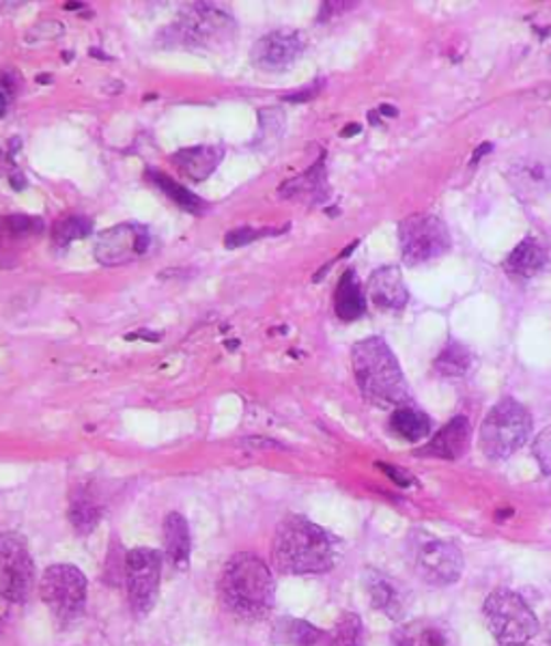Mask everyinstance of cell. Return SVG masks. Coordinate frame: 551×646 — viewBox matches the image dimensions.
<instances>
[{
    "instance_id": "cell-22",
    "label": "cell",
    "mask_w": 551,
    "mask_h": 646,
    "mask_svg": "<svg viewBox=\"0 0 551 646\" xmlns=\"http://www.w3.org/2000/svg\"><path fill=\"white\" fill-rule=\"evenodd\" d=\"M334 311L343 322H356L367 311L365 291L354 270H347L338 280V287L334 293Z\"/></svg>"
},
{
    "instance_id": "cell-9",
    "label": "cell",
    "mask_w": 551,
    "mask_h": 646,
    "mask_svg": "<svg viewBox=\"0 0 551 646\" xmlns=\"http://www.w3.org/2000/svg\"><path fill=\"white\" fill-rule=\"evenodd\" d=\"M401 255L408 266H422L442 255L453 246L446 223L433 214H415L399 225Z\"/></svg>"
},
{
    "instance_id": "cell-20",
    "label": "cell",
    "mask_w": 551,
    "mask_h": 646,
    "mask_svg": "<svg viewBox=\"0 0 551 646\" xmlns=\"http://www.w3.org/2000/svg\"><path fill=\"white\" fill-rule=\"evenodd\" d=\"M223 158H225V149L220 144H198V147H187L173 153L171 162L187 180L205 182L207 177H212V173H216Z\"/></svg>"
},
{
    "instance_id": "cell-13",
    "label": "cell",
    "mask_w": 551,
    "mask_h": 646,
    "mask_svg": "<svg viewBox=\"0 0 551 646\" xmlns=\"http://www.w3.org/2000/svg\"><path fill=\"white\" fill-rule=\"evenodd\" d=\"M508 182L523 201H539L551 192V158L528 153L508 166Z\"/></svg>"
},
{
    "instance_id": "cell-15",
    "label": "cell",
    "mask_w": 551,
    "mask_h": 646,
    "mask_svg": "<svg viewBox=\"0 0 551 646\" xmlns=\"http://www.w3.org/2000/svg\"><path fill=\"white\" fill-rule=\"evenodd\" d=\"M469 438H472L469 420L465 416H457L446 427H442L433 435V440H429L422 449H418V455L420 457H435V460L455 462V460H461L467 453Z\"/></svg>"
},
{
    "instance_id": "cell-38",
    "label": "cell",
    "mask_w": 551,
    "mask_h": 646,
    "mask_svg": "<svg viewBox=\"0 0 551 646\" xmlns=\"http://www.w3.org/2000/svg\"><path fill=\"white\" fill-rule=\"evenodd\" d=\"M4 110H7V95L0 91V117L4 115Z\"/></svg>"
},
{
    "instance_id": "cell-39",
    "label": "cell",
    "mask_w": 551,
    "mask_h": 646,
    "mask_svg": "<svg viewBox=\"0 0 551 646\" xmlns=\"http://www.w3.org/2000/svg\"><path fill=\"white\" fill-rule=\"evenodd\" d=\"M360 132V126H349L347 132H343V137H352V134H358Z\"/></svg>"
},
{
    "instance_id": "cell-2",
    "label": "cell",
    "mask_w": 551,
    "mask_h": 646,
    "mask_svg": "<svg viewBox=\"0 0 551 646\" xmlns=\"http://www.w3.org/2000/svg\"><path fill=\"white\" fill-rule=\"evenodd\" d=\"M352 363L365 399L377 408H403L410 390L401 365L381 336H370L354 345Z\"/></svg>"
},
{
    "instance_id": "cell-11",
    "label": "cell",
    "mask_w": 551,
    "mask_h": 646,
    "mask_svg": "<svg viewBox=\"0 0 551 646\" xmlns=\"http://www.w3.org/2000/svg\"><path fill=\"white\" fill-rule=\"evenodd\" d=\"M162 556L149 548H138L126 556V586L128 600L137 616H147L160 593Z\"/></svg>"
},
{
    "instance_id": "cell-24",
    "label": "cell",
    "mask_w": 551,
    "mask_h": 646,
    "mask_svg": "<svg viewBox=\"0 0 551 646\" xmlns=\"http://www.w3.org/2000/svg\"><path fill=\"white\" fill-rule=\"evenodd\" d=\"M392 429L403 440L418 442V440H424V438L431 435L433 422H431L429 416L420 412V410H415V408H399L392 414Z\"/></svg>"
},
{
    "instance_id": "cell-33",
    "label": "cell",
    "mask_w": 551,
    "mask_h": 646,
    "mask_svg": "<svg viewBox=\"0 0 551 646\" xmlns=\"http://www.w3.org/2000/svg\"><path fill=\"white\" fill-rule=\"evenodd\" d=\"M266 235H278L274 229H250V227H246V229H235V232L227 233V237H225V246L229 248V250H235V248H241V246H248V244H252V241H257V239H261V237H266Z\"/></svg>"
},
{
    "instance_id": "cell-27",
    "label": "cell",
    "mask_w": 551,
    "mask_h": 646,
    "mask_svg": "<svg viewBox=\"0 0 551 646\" xmlns=\"http://www.w3.org/2000/svg\"><path fill=\"white\" fill-rule=\"evenodd\" d=\"M325 646H365V625L360 616L345 612L334 625V632L327 634Z\"/></svg>"
},
{
    "instance_id": "cell-23",
    "label": "cell",
    "mask_w": 551,
    "mask_h": 646,
    "mask_svg": "<svg viewBox=\"0 0 551 646\" xmlns=\"http://www.w3.org/2000/svg\"><path fill=\"white\" fill-rule=\"evenodd\" d=\"M164 548L166 558L173 567L185 571L190 567V552H192V539L190 528L182 513H171L164 519Z\"/></svg>"
},
{
    "instance_id": "cell-26",
    "label": "cell",
    "mask_w": 551,
    "mask_h": 646,
    "mask_svg": "<svg viewBox=\"0 0 551 646\" xmlns=\"http://www.w3.org/2000/svg\"><path fill=\"white\" fill-rule=\"evenodd\" d=\"M472 367V352L460 343L449 341V345L442 349V354L435 360V370L446 377H461Z\"/></svg>"
},
{
    "instance_id": "cell-18",
    "label": "cell",
    "mask_w": 551,
    "mask_h": 646,
    "mask_svg": "<svg viewBox=\"0 0 551 646\" xmlns=\"http://www.w3.org/2000/svg\"><path fill=\"white\" fill-rule=\"evenodd\" d=\"M550 248L534 237H526L517 248L506 257L505 270L508 277L519 282H528L543 274L550 268Z\"/></svg>"
},
{
    "instance_id": "cell-40",
    "label": "cell",
    "mask_w": 551,
    "mask_h": 646,
    "mask_svg": "<svg viewBox=\"0 0 551 646\" xmlns=\"http://www.w3.org/2000/svg\"><path fill=\"white\" fill-rule=\"evenodd\" d=\"M510 646H530V645H528V643H526V645H510Z\"/></svg>"
},
{
    "instance_id": "cell-14",
    "label": "cell",
    "mask_w": 551,
    "mask_h": 646,
    "mask_svg": "<svg viewBox=\"0 0 551 646\" xmlns=\"http://www.w3.org/2000/svg\"><path fill=\"white\" fill-rule=\"evenodd\" d=\"M304 52V40L291 31H276L261 37L252 50L250 61L263 72H284Z\"/></svg>"
},
{
    "instance_id": "cell-32",
    "label": "cell",
    "mask_w": 551,
    "mask_h": 646,
    "mask_svg": "<svg viewBox=\"0 0 551 646\" xmlns=\"http://www.w3.org/2000/svg\"><path fill=\"white\" fill-rule=\"evenodd\" d=\"M2 227H4V232L13 233V235H26V233H35L44 229V223L37 216L13 214V216L2 218Z\"/></svg>"
},
{
    "instance_id": "cell-8",
    "label": "cell",
    "mask_w": 551,
    "mask_h": 646,
    "mask_svg": "<svg viewBox=\"0 0 551 646\" xmlns=\"http://www.w3.org/2000/svg\"><path fill=\"white\" fill-rule=\"evenodd\" d=\"M40 591L50 614L61 625L74 623L85 612L87 578L74 564H52L42 578Z\"/></svg>"
},
{
    "instance_id": "cell-7",
    "label": "cell",
    "mask_w": 551,
    "mask_h": 646,
    "mask_svg": "<svg viewBox=\"0 0 551 646\" xmlns=\"http://www.w3.org/2000/svg\"><path fill=\"white\" fill-rule=\"evenodd\" d=\"M485 623L503 646L526 645L539 634V621L530 605L512 591H494L483 607Z\"/></svg>"
},
{
    "instance_id": "cell-12",
    "label": "cell",
    "mask_w": 551,
    "mask_h": 646,
    "mask_svg": "<svg viewBox=\"0 0 551 646\" xmlns=\"http://www.w3.org/2000/svg\"><path fill=\"white\" fill-rule=\"evenodd\" d=\"M93 250L97 263L104 268L126 266L151 250V232L142 225L123 223L99 233Z\"/></svg>"
},
{
    "instance_id": "cell-29",
    "label": "cell",
    "mask_w": 551,
    "mask_h": 646,
    "mask_svg": "<svg viewBox=\"0 0 551 646\" xmlns=\"http://www.w3.org/2000/svg\"><path fill=\"white\" fill-rule=\"evenodd\" d=\"M93 233V220L87 216H67L63 220H58L52 227V241L54 246H69L76 239H85L87 235Z\"/></svg>"
},
{
    "instance_id": "cell-4",
    "label": "cell",
    "mask_w": 551,
    "mask_h": 646,
    "mask_svg": "<svg viewBox=\"0 0 551 646\" xmlns=\"http://www.w3.org/2000/svg\"><path fill=\"white\" fill-rule=\"evenodd\" d=\"M532 433V416L515 399H500L480 427V451L489 460H508Z\"/></svg>"
},
{
    "instance_id": "cell-16",
    "label": "cell",
    "mask_w": 551,
    "mask_h": 646,
    "mask_svg": "<svg viewBox=\"0 0 551 646\" xmlns=\"http://www.w3.org/2000/svg\"><path fill=\"white\" fill-rule=\"evenodd\" d=\"M365 586H367L370 605L375 610L383 612L392 621H401L406 616L408 603H410L408 591L399 582H395L390 575L379 571H368Z\"/></svg>"
},
{
    "instance_id": "cell-28",
    "label": "cell",
    "mask_w": 551,
    "mask_h": 646,
    "mask_svg": "<svg viewBox=\"0 0 551 646\" xmlns=\"http://www.w3.org/2000/svg\"><path fill=\"white\" fill-rule=\"evenodd\" d=\"M147 175L153 180V184L158 185L169 198H173V201H175L182 209H185V212L198 214V212L205 207V203H203L194 192H190L184 185L173 182L169 175L158 173V171H149Z\"/></svg>"
},
{
    "instance_id": "cell-31",
    "label": "cell",
    "mask_w": 551,
    "mask_h": 646,
    "mask_svg": "<svg viewBox=\"0 0 551 646\" xmlns=\"http://www.w3.org/2000/svg\"><path fill=\"white\" fill-rule=\"evenodd\" d=\"M63 33H65V26L61 24V22H56V20H46V22H40V24H35L29 33H26V42L29 44H46V42H54V40H58V37H63Z\"/></svg>"
},
{
    "instance_id": "cell-10",
    "label": "cell",
    "mask_w": 551,
    "mask_h": 646,
    "mask_svg": "<svg viewBox=\"0 0 551 646\" xmlns=\"http://www.w3.org/2000/svg\"><path fill=\"white\" fill-rule=\"evenodd\" d=\"M35 586V562L26 539L15 532L0 535V593L11 603L29 600Z\"/></svg>"
},
{
    "instance_id": "cell-36",
    "label": "cell",
    "mask_w": 551,
    "mask_h": 646,
    "mask_svg": "<svg viewBox=\"0 0 551 646\" xmlns=\"http://www.w3.org/2000/svg\"><path fill=\"white\" fill-rule=\"evenodd\" d=\"M9 605H11V601L7 600V597L0 593V634H2V629L7 627V623H9Z\"/></svg>"
},
{
    "instance_id": "cell-25",
    "label": "cell",
    "mask_w": 551,
    "mask_h": 646,
    "mask_svg": "<svg viewBox=\"0 0 551 646\" xmlns=\"http://www.w3.org/2000/svg\"><path fill=\"white\" fill-rule=\"evenodd\" d=\"M101 519V507L87 492H78L72 496L69 505V521L78 535H87L93 528H97Z\"/></svg>"
},
{
    "instance_id": "cell-5",
    "label": "cell",
    "mask_w": 551,
    "mask_h": 646,
    "mask_svg": "<svg viewBox=\"0 0 551 646\" xmlns=\"http://www.w3.org/2000/svg\"><path fill=\"white\" fill-rule=\"evenodd\" d=\"M408 560L413 573L431 586H451L463 573V555L460 548L424 530L410 532Z\"/></svg>"
},
{
    "instance_id": "cell-19",
    "label": "cell",
    "mask_w": 551,
    "mask_h": 646,
    "mask_svg": "<svg viewBox=\"0 0 551 646\" xmlns=\"http://www.w3.org/2000/svg\"><path fill=\"white\" fill-rule=\"evenodd\" d=\"M368 298L381 311H401L410 298L401 270L386 266L372 272L368 278Z\"/></svg>"
},
{
    "instance_id": "cell-17",
    "label": "cell",
    "mask_w": 551,
    "mask_h": 646,
    "mask_svg": "<svg viewBox=\"0 0 551 646\" xmlns=\"http://www.w3.org/2000/svg\"><path fill=\"white\" fill-rule=\"evenodd\" d=\"M392 643L395 646H460L453 627L440 618H415L401 625Z\"/></svg>"
},
{
    "instance_id": "cell-30",
    "label": "cell",
    "mask_w": 551,
    "mask_h": 646,
    "mask_svg": "<svg viewBox=\"0 0 551 646\" xmlns=\"http://www.w3.org/2000/svg\"><path fill=\"white\" fill-rule=\"evenodd\" d=\"M325 190V173H323V162H317L311 171H306L302 177L291 180L289 184L282 185L280 192L284 196H300V194H313V196H323Z\"/></svg>"
},
{
    "instance_id": "cell-3",
    "label": "cell",
    "mask_w": 551,
    "mask_h": 646,
    "mask_svg": "<svg viewBox=\"0 0 551 646\" xmlns=\"http://www.w3.org/2000/svg\"><path fill=\"white\" fill-rule=\"evenodd\" d=\"M220 593L233 614L241 618H263L276 603V580L268 562L259 556L235 555L225 564Z\"/></svg>"
},
{
    "instance_id": "cell-35",
    "label": "cell",
    "mask_w": 551,
    "mask_h": 646,
    "mask_svg": "<svg viewBox=\"0 0 551 646\" xmlns=\"http://www.w3.org/2000/svg\"><path fill=\"white\" fill-rule=\"evenodd\" d=\"M379 467H381L383 472H388V476H390L392 481H397L401 487H410L413 483L410 476H403L406 472H403L401 467H392V465H386V463H379Z\"/></svg>"
},
{
    "instance_id": "cell-34",
    "label": "cell",
    "mask_w": 551,
    "mask_h": 646,
    "mask_svg": "<svg viewBox=\"0 0 551 646\" xmlns=\"http://www.w3.org/2000/svg\"><path fill=\"white\" fill-rule=\"evenodd\" d=\"M532 453H534V460L541 465V470L551 476V427L543 429L534 444H532Z\"/></svg>"
},
{
    "instance_id": "cell-6",
    "label": "cell",
    "mask_w": 551,
    "mask_h": 646,
    "mask_svg": "<svg viewBox=\"0 0 551 646\" xmlns=\"http://www.w3.org/2000/svg\"><path fill=\"white\" fill-rule=\"evenodd\" d=\"M235 35V20L225 9L198 2L182 11L175 24L166 31V40L185 47L216 50L229 44Z\"/></svg>"
},
{
    "instance_id": "cell-1",
    "label": "cell",
    "mask_w": 551,
    "mask_h": 646,
    "mask_svg": "<svg viewBox=\"0 0 551 646\" xmlns=\"http://www.w3.org/2000/svg\"><path fill=\"white\" fill-rule=\"evenodd\" d=\"M272 560L280 573H325L336 564V541L315 521L293 515L276 528Z\"/></svg>"
},
{
    "instance_id": "cell-37",
    "label": "cell",
    "mask_w": 551,
    "mask_h": 646,
    "mask_svg": "<svg viewBox=\"0 0 551 646\" xmlns=\"http://www.w3.org/2000/svg\"><path fill=\"white\" fill-rule=\"evenodd\" d=\"M315 93H317V87H311V89H306V91L291 93V95H287L284 99H287V101H304V99L315 97Z\"/></svg>"
},
{
    "instance_id": "cell-21",
    "label": "cell",
    "mask_w": 551,
    "mask_h": 646,
    "mask_svg": "<svg viewBox=\"0 0 551 646\" xmlns=\"http://www.w3.org/2000/svg\"><path fill=\"white\" fill-rule=\"evenodd\" d=\"M272 643L276 646H325L327 634L302 618L282 616L274 623Z\"/></svg>"
}]
</instances>
